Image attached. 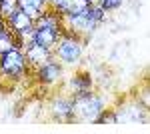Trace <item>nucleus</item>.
<instances>
[{"label": "nucleus", "instance_id": "nucleus-1", "mask_svg": "<svg viewBox=\"0 0 150 134\" xmlns=\"http://www.w3.org/2000/svg\"><path fill=\"white\" fill-rule=\"evenodd\" d=\"M106 108V98L98 90L72 94V122L96 124L100 112Z\"/></svg>", "mask_w": 150, "mask_h": 134}, {"label": "nucleus", "instance_id": "nucleus-2", "mask_svg": "<svg viewBox=\"0 0 150 134\" xmlns=\"http://www.w3.org/2000/svg\"><path fill=\"white\" fill-rule=\"evenodd\" d=\"M84 48L86 42L68 32H60L56 44L52 48V60H56L60 66L64 68H78L84 58Z\"/></svg>", "mask_w": 150, "mask_h": 134}, {"label": "nucleus", "instance_id": "nucleus-3", "mask_svg": "<svg viewBox=\"0 0 150 134\" xmlns=\"http://www.w3.org/2000/svg\"><path fill=\"white\" fill-rule=\"evenodd\" d=\"M28 62L24 58V52L20 48H14L10 52L0 54V76L12 80H22L28 76Z\"/></svg>", "mask_w": 150, "mask_h": 134}, {"label": "nucleus", "instance_id": "nucleus-4", "mask_svg": "<svg viewBox=\"0 0 150 134\" xmlns=\"http://www.w3.org/2000/svg\"><path fill=\"white\" fill-rule=\"evenodd\" d=\"M34 76L44 86H56L64 80V68L60 66L56 60H48L46 64H42L40 68L34 70Z\"/></svg>", "mask_w": 150, "mask_h": 134}, {"label": "nucleus", "instance_id": "nucleus-5", "mask_svg": "<svg viewBox=\"0 0 150 134\" xmlns=\"http://www.w3.org/2000/svg\"><path fill=\"white\" fill-rule=\"evenodd\" d=\"M50 114L52 118L58 122H72V96H64V94H58L52 98L50 102Z\"/></svg>", "mask_w": 150, "mask_h": 134}, {"label": "nucleus", "instance_id": "nucleus-6", "mask_svg": "<svg viewBox=\"0 0 150 134\" xmlns=\"http://www.w3.org/2000/svg\"><path fill=\"white\" fill-rule=\"evenodd\" d=\"M22 52H24V58H26L30 70H36V68L42 66V64H46L48 60H52V52L48 48H44V46L36 44V42L28 44L26 48H22Z\"/></svg>", "mask_w": 150, "mask_h": 134}, {"label": "nucleus", "instance_id": "nucleus-7", "mask_svg": "<svg viewBox=\"0 0 150 134\" xmlns=\"http://www.w3.org/2000/svg\"><path fill=\"white\" fill-rule=\"evenodd\" d=\"M4 24H6L14 34H18V32H22V30H26V28H30V26H34V20H32V18H30L20 6H18V8H16V10L4 20Z\"/></svg>", "mask_w": 150, "mask_h": 134}, {"label": "nucleus", "instance_id": "nucleus-8", "mask_svg": "<svg viewBox=\"0 0 150 134\" xmlns=\"http://www.w3.org/2000/svg\"><path fill=\"white\" fill-rule=\"evenodd\" d=\"M60 32L62 30H56V28H34V42L44 46V48H48L52 52V48L56 44Z\"/></svg>", "mask_w": 150, "mask_h": 134}, {"label": "nucleus", "instance_id": "nucleus-9", "mask_svg": "<svg viewBox=\"0 0 150 134\" xmlns=\"http://www.w3.org/2000/svg\"><path fill=\"white\" fill-rule=\"evenodd\" d=\"M88 8V0H62L58 4V14H78Z\"/></svg>", "mask_w": 150, "mask_h": 134}, {"label": "nucleus", "instance_id": "nucleus-10", "mask_svg": "<svg viewBox=\"0 0 150 134\" xmlns=\"http://www.w3.org/2000/svg\"><path fill=\"white\" fill-rule=\"evenodd\" d=\"M20 8H22V10L26 12L32 20H36V18H38V16H42L50 6H48L46 0H30V2H26V4L20 6Z\"/></svg>", "mask_w": 150, "mask_h": 134}, {"label": "nucleus", "instance_id": "nucleus-11", "mask_svg": "<svg viewBox=\"0 0 150 134\" xmlns=\"http://www.w3.org/2000/svg\"><path fill=\"white\" fill-rule=\"evenodd\" d=\"M14 48H18V40H16V34L12 32L8 26H4V30L0 32V54L4 52H10Z\"/></svg>", "mask_w": 150, "mask_h": 134}, {"label": "nucleus", "instance_id": "nucleus-12", "mask_svg": "<svg viewBox=\"0 0 150 134\" xmlns=\"http://www.w3.org/2000/svg\"><path fill=\"white\" fill-rule=\"evenodd\" d=\"M16 8H18V0H0V18L6 20Z\"/></svg>", "mask_w": 150, "mask_h": 134}, {"label": "nucleus", "instance_id": "nucleus-13", "mask_svg": "<svg viewBox=\"0 0 150 134\" xmlns=\"http://www.w3.org/2000/svg\"><path fill=\"white\" fill-rule=\"evenodd\" d=\"M124 4V0H102V8L106 12H114Z\"/></svg>", "mask_w": 150, "mask_h": 134}, {"label": "nucleus", "instance_id": "nucleus-14", "mask_svg": "<svg viewBox=\"0 0 150 134\" xmlns=\"http://www.w3.org/2000/svg\"><path fill=\"white\" fill-rule=\"evenodd\" d=\"M88 6H102V0H88Z\"/></svg>", "mask_w": 150, "mask_h": 134}, {"label": "nucleus", "instance_id": "nucleus-15", "mask_svg": "<svg viewBox=\"0 0 150 134\" xmlns=\"http://www.w3.org/2000/svg\"><path fill=\"white\" fill-rule=\"evenodd\" d=\"M4 26H6V24H4V20H2V18H0V32H2V30H4Z\"/></svg>", "mask_w": 150, "mask_h": 134}, {"label": "nucleus", "instance_id": "nucleus-16", "mask_svg": "<svg viewBox=\"0 0 150 134\" xmlns=\"http://www.w3.org/2000/svg\"><path fill=\"white\" fill-rule=\"evenodd\" d=\"M26 2H30V0H18V6H24Z\"/></svg>", "mask_w": 150, "mask_h": 134}]
</instances>
